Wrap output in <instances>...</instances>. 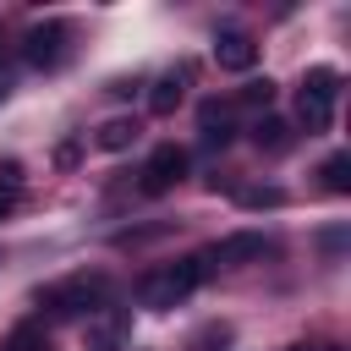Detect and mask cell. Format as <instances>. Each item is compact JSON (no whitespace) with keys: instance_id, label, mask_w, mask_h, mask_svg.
I'll use <instances>...</instances> for the list:
<instances>
[{"instance_id":"6da1fadb","label":"cell","mask_w":351,"mask_h":351,"mask_svg":"<svg viewBox=\"0 0 351 351\" xmlns=\"http://www.w3.org/2000/svg\"><path fill=\"white\" fill-rule=\"evenodd\" d=\"M203 280H208V263H203V252H197V258H181V263H165V269L143 274L137 302H143V307H154V313H165V307L186 302V296H192Z\"/></svg>"},{"instance_id":"7a4b0ae2","label":"cell","mask_w":351,"mask_h":351,"mask_svg":"<svg viewBox=\"0 0 351 351\" xmlns=\"http://www.w3.org/2000/svg\"><path fill=\"white\" fill-rule=\"evenodd\" d=\"M335 99H340V71L335 66H313L302 77V93H296V115L307 132H329L335 121Z\"/></svg>"},{"instance_id":"3957f363","label":"cell","mask_w":351,"mask_h":351,"mask_svg":"<svg viewBox=\"0 0 351 351\" xmlns=\"http://www.w3.org/2000/svg\"><path fill=\"white\" fill-rule=\"evenodd\" d=\"M104 296H110V280H104V274H77V280L44 291V307H49V318H82V313H93Z\"/></svg>"},{"instance_id":"277c9868","label":"cell","mask_w":351,"mask_h":351,"mask_svg":"<svg viewBox=\"0 0 351 351\" xmlns=\"http://www.w3.org/2000/svg\"><path fill=\"white\" fill-rule=\"evenodd\" d=\"M263 258H274V241L258 230H236L203 252V263H219V269H241V263H263Z\"/></svg>"},{"instance_id":"5b68a950","label":"cell","mask_w":351,"mask_h":351,"mask_svg":"<svg viewBox=\"0 0 351 351\" xmlns=\"http://www.w3.org/2000/svg\"><path fill=\"white\" fill-rule=\"evenodd\" d=\"M66 44H71V27H66V22H38V27H27L22 55H27V66L55 71V66L66 60Z\"/></svg>"},{"instance_id":"8992f818","label":"cell","mask_w":351,"mask_h":351,"mask_svg":"<svg viewBox=\"0 0 351 351\" xmlns=\"http://www.w3.org/2000/svg\"><path fill=\"white\" fill-rule=\"evenodd\" d=\"M181 181H186V148L159 143V148L148 154V165H143V192H148V197H165V192L181 186Z\"/></svg>"},{"instance_id":"52a82bcc","label":"cell","mask_w":351,"mask_h":351,"mask_svg":"<svg viewBox=\"0 0 351 351\" xmlns=\"http://www.w3.org/2000/svg\"><path fill=\"white\" fill-rule=\"evenodd\" d=\"M214 60H219L225 71H252V60H258V44H252V33H241V27H225V33L214 38Z\"/></svg>"},{"instance_id":"ba28073f","label":"cell","mask_w":351,"mask_h":351,"mask_svg":"<svg viewBox=\"0 0 351 351\" xmlns=\"http://www.w3.org/2000/svg\"><path fill=\"white\" fill-rule=\"evenodd\" d=\"M143 137V126H137V115H110L99 132H93V143L104 148V154H126L132 143Z\"/></svg>"},{"instance_id":"9c48e42d","label":"cell","mask_w":351,"mask_h":351,"mask_svg":"<svg viewBox=\"0 0 351 351\" xmlns=\"http://www.w3.org/2000/svg\"><path fill=\"white\" fill-rule=\"evenodd\" d=\"M197 126H203V143H208V148H225V143L236 137V126H230V110H225L219 99H208V104L197 110Z\"/></svg>"},{"instance_id":"30bf717a","label":"cell","mask_w":351,"mask_h":351,"mask_svg":"<svg viewBox=\"0 0 351 351\" xmlns=\"http://www.w3.org/2000/svg\"><path fill=\"white\" fill-rule=\"evenodd\" d=\"M252 148H258V154H285V148H291V121L258 115V121H252Z\"/></svg>"},{"instance_id":"8fae6325","label":"cell","mask_w":351,"mask_h":351,"mask_svg":"<svg viewBox=\"0 0 351 351\" xmlns=\"http://www.w3.org/2000/svg\"><path fill=\"white\" fill-rule=\"evenodd\" d=\"M186 77H192L186 66H181V71H170V77H159V82L148 88V110H154V115H170V110L181 104V93H186Z\"/></svg>"},{"instance_id":"7c38bea8","label":"cell","mask_w":351,"mask_h":351,"mask_svg":"<svg viewBox=\"0 0 351 351\" xmlns=\"http://www.w3.org/2000/svg\"><path fill=\"white\" fill-rule=\"evenodd\" d=\"M318 176H324V186H329V192H351V154H329Z\"/></svg>"},{"instance_id":"4fadbf2b","label":"cell","mask_w":351,"mask_h":351,"mask_svg":"<svg viewBox=\"0 0 351 351\" xmlns=\"http://www.w3.org/2000/svg\"><path fill=\"white\" fill-rule=\"evenodd\" d=\"M236 203H241V208H285V192H280V186H241Z\"/></svg>"},{"instance_id":"5bb4252c","label":"cell","mask_w":351,"mask_h":351,"mask_svg":"<svg viewBox=\"0 0 351 351\" xmlns=\"http://www.w3.org/2000/svg\"><path fill=\"white\" fill-rule=\"evenodd\" d=\"M88 351H121V324H88Z\"/></svg>"},{"instance_id":"9a60e30c","label":"cell","mask_w":351,"mask_h":351,"mask_svg":"<svg viewBox=\"0 0 351 351\" xmlns=\"http://www.w3.org/2000/svg\"><path fill=\"white\" fill-rule=\"evenodd\" d=\"M236 99H241V104H263V110H269V99H274V82H269V77H258V82H247Z\"/></svg>"},{"instance_id":"2e32d148","label":"cell","mask_w":351,"mask_h":351,"mask_svg":"<svg viewBox=\"0 0 351 351\" xmlns=\"http://www.w3.org/2000/svg\"><path fill=\"white\" fill-rule=\"evenodd\" d=\"M11 351H49V346H44L33 329H16V335H11Z\"/></svg>"},{"instance_id":"e0dca14e","label":"cell","mask_w":351,"mask_h":351,"mask_svg":"<svg viewBox=\"0 0 351 351\" xmlns=\"http://www.w3.org/2000/svg\"><path fill=\"white\" fill-rule=\"evenodd\" d=\"M55 165H77V143H60L55 148Z\"/></svg>"},{"instance_id":"ac0fdd59","label":"cell","mask_w":351,"mask_h":351,"mask_svg":"<svg viewBox=\"0 0 351 351\" xmlns=\"http://www.w3.org/2000/svg\"><path fill=\"white\" fill-rule=\"evenodd\" d=\"M11 203H16V197H11V192H0V219L11 214Z\"/></svg>"},{"instance_id":"d6986e66","label":"cell","mask_w":351,"mask_h":351,"mask_svg":"<svg viewBox=\"0 0 351 351\" xmlns=\"http://www.w3.org/2000/svg\"><path fill=\"white\" fill-rule=\"evenodd\" d=\"M285 351H318V346H307V340H296V346H285Z\"/></svg>"}]
</instances>
